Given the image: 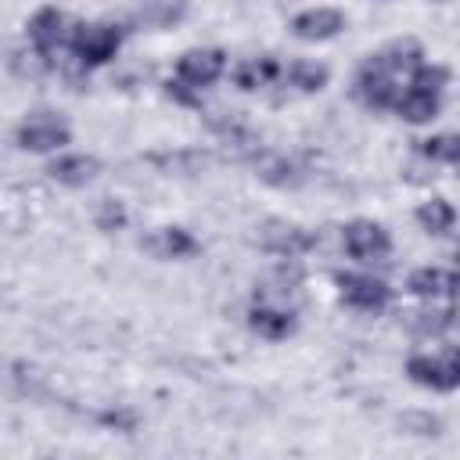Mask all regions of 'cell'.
<instances>
[{
	"mask_svg": "<svg viewBox=\"0 0 460 460\" xmlns=\"http://www.w3.org/2000/svg\"><path fill=\"white\" fill-rule=\"evenodd\" d=\"M291 29H295L298 40H331L345 29V18L334 7H313V11H302L291 22Z\"/></svg>",
	"mask_w": 460,
	"mask_h": 460,
	"instance_id": "cell-8",
	"label": "cell"
},
{
	"mask_svg": "<svg viewBox=\"0 0 460 460\" xmlns=\"http://www.w3.org/2000/svg\"><path fill=\"white\" fill-rule=\"evenodd\" d=\"M417 219H420V226L428 234H449L453 230V205L442 201V198H431V201H424L417 208Z\"/></svg>",
	"mask_w": 460,
	"mask_h": 460,
	"instance_id": "cell-17",
	"label": "cell"
},
{
	"mask_svg": "<svg viewBox=\"0 0 460 460\" xmlns=\"http://www.w3.org/2000/svg\"><path fill=\"white\" fill-rule=\"evenodd\" d=\"M456 284L453 270H442V266H424L410 277V291L413 295H424V298H435V295H449Z\"/></svg>",
	"mask_w": 460,
	"mask_h": 460,
	"instance_id": "cell-15",
	"label": "cell"
},
{
	"mask_svg": "<svg viewBox=\"0 0 460 460\" xmlns=\"http://www.w3.org/2000/svg\"><path fill=\"white\" fill-rule=\"evenodd\" d=\"M259 176H262V180H270V183H280V187L298 180V172H295V165H291L288 158H266Z\"/></svg>",
	"mask_w": 460,
	"mask_h": 460,
	"instance_id": "cell-23",
	"label": "cell"
},
{
	"mask_svg": "<svg viewBox=\"0 0 460 460\" xmlns=\"http://www.w3.org/2000/svg\"><path fill=\"white\" fill-rule=\"evenodd\" d=\"M420 61V47L413 43V40H395V43H388L377 58H374V65L381 68V72H388V75H395V72H402V68H413Z\"/></svg>",
	"mask_w": 460,
	"mask_h": 460,
	"instance_id": "cell-14",
	"label": "cell"
},
{
	"mask_svg": "<svg viewBox=\"0 0 460 460\" xmlns=\"http://www.w3.org/2000/svg\"><path fill=\"white\" fill-rule=\"evenodd\" d=\"M61 32H65V14L54 11V7L36 11L32 22H29V36H32V43H36L40 50L58 47V43H61Z\"/></svg>",
	"mask_w": 460,
	"mask_h": 460,
	"instance_id": "cell-13",
	"label": "cell"
},
{
	"mask_svg": "<svg viewBox=\"0 0 460 460\" xmlns=\"http://www.w3.org/2000/svg\"><path fill=\"white\" fill-rule=\"evenodd\" d=\"M359 97H363L367 104H374V108L392 104V101H395V83H392V75L381 72L374 61H367L363 72H359Z\"/></svg>",
	"mask_w": 460,
	"mask_h": 460,
	"instance_id": "cell-11",
	"label": "cell"
},
{
	"mask_svg": "<svg viewBox=\"0 0 460 460\" xmlns=\"http://www.w3.org/2000/svg\"><path fill=\"white\" fill-rule=\"evenodd\" d=\"M144 248L155 259H183V255H194L198 252V241L187 230H180V226H165V230H155L144 241Z\"/></svg>",
	"mask_w": 460,
	"mask_h": 460,
	"instance_id": "cell-9",
	"label": "cell"
},
{
	"mask_svg": "<svg viewBox=\"0 0 460 460\" xmlns=\"http://www.w3.org/2000/svg\"><path fill=\"white\" fill-rule=\"evenodd\" d=\"M277 75V61L273 58H259V61H244L241 68H237V86L241 90H255V86H262V83H270Z\"/></svg>",
	"mask_w": 460,
	"mask_h": 460,
	"instance_id": "cell-19",
	"label": "cell"
},
{
	"mask_svg": "<svg viewBox=\"0 0 460 460\" xmlns=\"http://www.w3.org/2000/svg\"><path fill=\"white\" fill-rule=\"evenodd\" d=\"M410 327L420 331V334H442L446 327H453V309L446 305V309H424V313H413Z\"/></svg>",
	"mask_w": 460,
	"mask_h": 460,
	"instance_id": "cell-20",
	"label": "cell"
},
{
	"mask_svg": "<svg viewBox=\"0 0 460 460\" xmlns=\"http://www.w3.org/2000/svg\"><path fill=\"white\" fill-rule=\"evenodd\" d=\"M122 223H126V212H122L119 201H104V205L97 208V226H101V230H119Z\"/></svg>",
	"mask_w": 460,
	"mask_h": 460,
	"instance_id": "cell-24",
	"label": "cell"
},
{
	"mask_svg": "<svg viewBox=\"0 0 460 460\" xmlns=\"http://www.w3.org/2000/svg\"><path fill=\"white\" fill-rule=\"evenodd\" d=\"M399 115L406 122H428L438 115V93H428V90H410L402 101H399Z\"/></svg>",
	"mask_w": 460,
	"mask_h": 460,
	"instance_id": "cell-16",
	"label": "cell"
},
{
	"mask_svg": "<svg viewBox=\"0 0 460 460\" xmlns=\"http://www.w3.org/2000/svg\"><path fill=\"white\" fill-rule=\"evenodd\" d=\"M18 144H22L25 151H54V147L68 144V126H65L61 119H54L50 111H40V115H32L29 122H22Z\"/></svg>",
	"mask_w": 460,
	"mask_h": 460,
	"instance_id": "cell-4",
	"label": "cell"
},
{
	"mask_svg": "<svg viewBox=\"0 0 460 460\" xmlns=\"http://www.w3.org/2000/svg\"><path fill=\"white\" fill-rule=\"evenodd\" d=\"M259 244L266 248V252H273V255H288V259H295V255H302V252H309L313 244H316V237L309 234V230H302V226H291V223H266L262 230H259Z\"/></svg>",
	"mask_w": 460,
	"mask_h": 460,
	"instance_id": "cell-6",
	"label": "cell"
},
{
	"mask_svg": "<svg viewBox=\"0 0 460 460\" xmlns=\"http://www.w3.org/2000/svg\"><path fill=\"white\" fill-rule=\"evenodd\" d=\"M47 172L58 183H65V187H83V183H90L97 176V158H90V155H68V158H58Z\"/></svg>",
	"mask_w": 460,
	"mask_h": 460,
	"instance_id": "cell-12",
	"label": "cell"
},
{
	"mask_svg": "<svg viewBox=\"0 0 460 460\" xmlns=\"http://www.w3.org/2000/svg\"><path fill=\"white\" fill-rule=\"evenodd\" d=\"M223 50H187L176 65V75H180V86H208L219 79L223 72Z\"/></svg>",
	"mask_w": 460,
	"mask_h": 460,
	"instance_id": "cell-7",
	"label": "cell"
},
{
	"mask_svg": "<svg viewBox=\"0 0 460 460\" xmlns=\"http://www.w3.org/2000/svg\"><path fill=\"white\" fill-rule=\"evenodd\" d=\"M420 155L428 158H438V162H456L460 155V144L453 133H442V137H431V140H420Z\"/></svg>",
	"mask_w": 460,
	"mask_h": 460,
	"instance_id": "cell-21",
	"label": "cell"
},
{
	"mask_svg": "<svg viewBox=\"0 0 460 460\" xmlns=\"http://www.w3.org/2000/svg\"><path fill=\"white\" fill-rule=\"evenodd\" d=\"M248 323H252V331H259L262 338H288V334L295 331L291 309L270 305V302H259V305L248 313Z\"/></svg>",
	"mask_w": 460,
	"mask_h": 460,
	"instance_id": "cell-10",
	"label": "cell"
},
{
	"mask_svg": "<svg viewBox=\"0 0 460 460\" xmlns=\"http://www.w3.org/2000/svg\"><path fill=\"white\" fill-rule=\"evenodd\" d=\"M122 43L119 25H79L72 32V50L83 65H104L108 58H115Z\"/></svg>",
	"mask_w": 460,
	"mask_h": 460,
	"instance_id": "cell-1",
	"label": "cell"
},
{
	"mask_svg": "<svg viewBox=\"0 0 460 460\" xmlns=\"http://www.w3.org/2000/svg\"><path fill=\"white\" fill-rule=\"evenodd\" d=\"M338 288H341V298L349 305L367 309V313L385 309V302L392 295L385 280H374V277H363V273H338Z\"/></svg>",
	"mask_w": 460,
	"mask_h": 460,
	"instance_id": "cell-5",
	"label": "cell"
},
{
	"mask_svg": "<svg viewBox=\"0 0 460 460\" xmlns=\"http://www.w3.org/2000/svg\"><path fill=\"white\" fill-rule=\"evenodd\" d=\"M288 79H291V86H298L302 93H316V90H323V83H327V68H323V65H313V61H295L291 72H288Z\"/></svg>",
	"mask_w": 460,
	"mask_h": 460,
	"instance_id": "cell-18",
	"label": "cell"
},
{
	"mask_svg": "<svg viewBox=\"0 0 460 460\" xmlns=\"http://www.w3.org/2000/svg\"><path fill=\"white\" fill-rule=\"evenodd\" d=\"M345 248H349L352 259L374 262V259H385V255H388L392 241H388L385 226H377V223H370V219H356V223L345 226Z\"/></svg>",
	"mask_w": 460,
	"mask_h": 460,
	"instance_id": "cell-3",
	"label": "cell"
},
{
	"mask_svg": "<svg viewBox=\"0 0 460 460\" xmlns=\"http://www.w3.org/2000/svg\"><path fill=\"white\" fill-rule=\"evenodd\" d=\"M446 79H449V72H446L442 65H424V68H417V75H413V90L438 93V90L446 86Z\"/></svg>",
	"mask_w": 460,
	"mask_h": 460,
	"instance_id": "cell-22",
	"label": "cell"
},
{
	"mask_svg": "<svg viewBox=\"0 0 460 460\" xmlns=\"http://www.w3.org/2000/svg\"><path fill=\"white\" fill-rule=\"evenodd\" d=\"M104 420H108V424H122L126 431L133 428V417H129V413H104Z\"/></svg>",
	"mask_w": 460,
	"mask_h": 460,
	"instance_id": "cell-25",
	"label": "cell"
},
{
	"mask_svg": "<svg viewBox=\"0 0 460 460\" xmlns=\"http://www.w3.org/2000/svg\"><path fill=\"white\" fill-rule=\"evenodd\" d=\"M406 374L424 385V388H435V392H453L460 385V359L456 352L449 349L446 356H413Z\"/></svg>",
	"mask_w": 460,
	"mask_h": 460,
	"instance_id": "cell-2",
	"label": "cell"
}]
</instances>
